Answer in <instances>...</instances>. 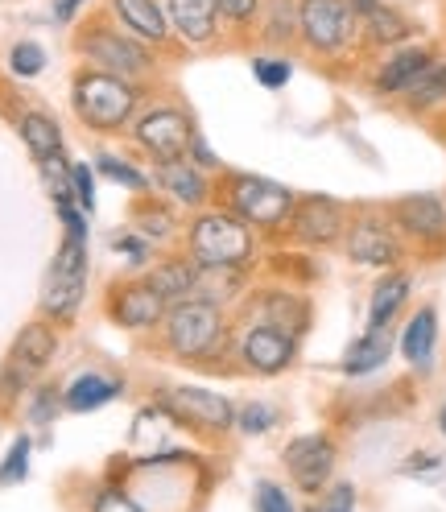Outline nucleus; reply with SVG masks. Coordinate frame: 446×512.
I'll return each mask as SVG.
<instances>
[{
    "label": "nucleus",
    "mask_w": 446,
    "mask_h": 512,
    "mask_svg": "<svg viewBox=\"0 0 446 512\" xmlns=\"http://www.w3.org/2000/svg\"><path fill=\"white\" fill-rule=\"evenodd\" d=\"M54 351H58L54 327L50 323H29V327H21V335L13 343V364L25 368V372H42L54 360Z\"/></svg>",
    "instance_id": "c85d7f7f"
},
{
    "label": "nucleus",
    "mask_w": 446,
    "mask_h": 512,
    "mask_svg": "<svg viewBox=\"0 0 446 512\" xmlns=\"http://www.w3.org/2000/svg\"><path fill=\"white\" fill-rule=\"evenodd\" d=\"M356 21H360V46L364 54H389L405 42L418 38V25L413 17L389 0H352Z\"/></svg>",
    "instance_id": "f8f14e48"
},
{
    "label": "nucleus",
    "mask_w": 446,
    "mask_h": 512,
    "mask_svg": "<svg viewBox=\"0 0 446 512\" xmlns=\"http://www.w3.org/2000/svg\"><path fill=\"white\" fill-rule=\"evenodd\" d=\"M157 409H166L170 418L178 422V430H199V434H228L236 426V405L223 397V393H211V389H162L153 393Z\"/></svg>",
    "instance_id": "1a4fd4ad"
},
{
    "label": "nucleus",
    "mask_w": 446,
    "mask_h": 512,
    "mask_svg": "<svg viewBox=\"0 0 446 512\" xmlns=\"http://www.w3.org/2000/svg\"><path fill=\"white\" fill-rule=\"evenodd\" d=\"M298 50L318 62L364 54L352 0H298Z\"/></svg>",
    "instance_id": "39448f33"
},
{
    "label": "nucleus",
    "mask_w": 446,
    "mask_h": 512,
    "mask_svg": "<svg viewBox=\"0 0 446 512\" xmlns=\"http://www.w3.org/2000/svg\"><path fill=\"white\" fill-rule=\"evenodd\" d=\"M248 71H252V79H257L265 91H281L285 83L294 79V58L281 54V50H257L248 58Z\"/></svg>",
    "instance_id": "473e14b6"
},
{
    "label": "nucleus",
    "mask_w": 446,
    "mask_h": 512,
    "mask_svg": "<svg viewBox=\"0 0 446 512\" xmlns=\"http://www.w3.org/2000/svg\"><path fill=\"white\" fill-rule=\"evenodd\" d=\"M219 5V21H223V34L232 38H257V21L265 0H215Z\"/></svg>",
    "instance_id": "2f4dec72"
},
{
    "label": "nucleus",
    "mask_w": 446,
    "mask_h": 512,
    "mask_svg": "<svg viewBox=\"0 0 446 512\" xmlns=\"http://www.w3.org/2000/svg\"><path fill=\"white\" fill-rule=\"evenodd\" d=\"M54 409H58V393H54V389H42V393L34 397V409H29V418H34V422H50Z\"/></svg>",
    "instance_id": "de8ad7c7"
},
{
    "label": "nucleus",
    "mask_w": 446,
    "mask_h": 512,
    "mask_svg": "<svg viewBox=\"0 0 446 512\" xmlns=\"http://www.w3.org/2000/svg\"><path fill=\"white\" fill-rule=\"evenodd\" d=\"M71 108L79 124L91 128V133H104V137L129 133V124L145 108V83L79 67L71 79Z\"/></svg>",
    "instance_id": "f03ea898"
},
{
    "label": "nucleus",
    "mask_w": 446,
    "mask_h": 512,
    "mask_svg": "<svg viewBox=\"0 0 446 512\" xmlns=\"http://www.w3.org/2000/svg\"><path fill=\"white\" fill-rule=\"evenodd\" d=\"M277 418L281 413L269 401H248V405L236 409V430L240 434H269L277 426Z\"/></svg>",
    "instance_id": "f704fd0d"
},
{
    "label": "nucleus",
    "mask_w": 446,
    "mask_h": 512,
    "mask_svg": "<svg viewBox=\"0 0 446 512\" xmlns=\"http://www.w3.org/2000/svg\"><path fill=\"white\" fill-rule=\"evenodd\" d=\"M252 323H269L302 339L310 327V302L294 290H261L252 294Z\"/></svg>",
    "instance_id": "412c9836"
},
{
    "label": "nucleus",
    "mask_w": 446,
    "mask_h": 512,
    "mask_svg": "<svg viewBox=\"0 0 446 512\" xmlns=\"http://www.w3.org/2000/svg\"><path fill=\"white\" fill-rule=\"evenodd\" d=\"M58 207V219L67 223V236H79V240H87V211L79 207V203H54Z\"/></svg>",
    "instance_id": "c03bdc74"
},
{
    "label": "nucleus",
    "mask_w": 446,
    "mask_h": 512,
    "mask_svg": "<svg viewBox=\"0 0 446 512\" xmlns=\"http://www.w3.org/2000/svg\"><path fill=\"white\" fill-rule=\"evenodd\" d=\"M409 298V273L389 269L372 285V298H368V327H393V318L401 314Z\"/></svg>",
    "instance_id": "cd10ccee"
},
{
    "label": "nucleus",
    "mask_w": 446,
    "mask_h": 512,
    "mask_svg": "<svg viewBox=\"0 0 446 512\" xmlns=\"http://www.w3.org/2000/svg\"><path fill=\"white\" fill-rule=\"evenodd\" d=\"M133 232L145 236L149 244H166V240L178 232V219H174V211H170L166 203L145 199V203H137V211H133Z\"/></svg>",
    "instance_id": "7c9ffc66"
},
{
    "label": "nucleus",
    "mask_w": 446,
    "mask_h": 512,
    "mask_svg": "<svg viewBox=\"0 0 446 512\" xmlns=\"http://www.w3.org/2000/svg\"><path fill=\"white\" fill-rule=\"evenodd\" d=\"M228 314L223 306L207 302V298H186V302H174L162 318V347L170 351L174 360H211L215 351L228 343Z\"/></svg>",
    "instance_id": "423d86ee"
},
{
    "label": "nucleus",
    "mask_w": 446,
    "mask_h": 512,
    "mask_svg": "<svg viewBox=\"0 0 446 512\" xmlns=\"http://www.w3.org/2000/svg\"><path fill=\"white\" fill-rule=\"evenodd\" d=\"M17 133H21L25 149L34 153V162H50V157L62 153V128L50 112H25L17 120Z\"/></svg>",
    "instance_id": "c756f323"
},
{
    "label": "nucleus",
    "mask_w": 446,
    "mask_h": 512,
    "mask_svg": "<svg viewBox=\"0 0 446 512\" xmlns=\"http://www.w3.org/2000/svg\"><path fill=\"white\" fill-rule=\"evenodd\" d=\"M71 46H75V58L83 62V67L133 79V83H149V79H157V71H162V50H153L141 38L124 34L104 9L79 25Z\"/></svg>",
    "instance_id": "f257e3e1"
},
{
    "label": "nucleus",
    "mask_w": 446,
    "mask_h": 512,
    "mask_svg": "<svg viewBox=\"0 0 446 512\" xmlns=\"http://www.w3.org/2000/svg\"><path fill=\"white\" fill-rule=\"evenodd\" d=\"M186 157H190V162H195L199 170H219L223 174V162H219V157H215V149L207 145V137L203 133H195V137H190V149H186Z\"/></svg>",
    "instance_id": "a19ab883"
},
{
    "label": "nucleus",
    "mask_w": 446,
    "mask_h": 512,
    "mask_svg": "<svg viewBox=\"0 0 446 512\" xmlns=\"http://www.w3.org/2000/svg\"><path fill=\"white\" fill-rule=\"evenodd\" d=\"M112 248H116V252H124V256H129L133 265H145V256H149V240H145V236H137L133 228L124 232V236H116V240H112Z\"/></svg>",
    "instance_id": "37998d69"
},
{
    "label": "nucleus",
    "mask_w": 446,
    "mask_h": 512,
    "mask_svg": "<svg viewBox=\"0 0 446 512\" xmlns=\"http://www.w3.org/2000/svg\"><path fill=\"white\" fill-rule=\"evenodd\" d=\"M166 310H170V302L157 294L145 277L116 281L108 290V314H112V323L124 327V331H157Z\"/></svg>",
    "instance_id": "2eb2a0df"
},
{
    "label": "nucleus",
    "mask_w": 446,
    "mask_h": 512,
    "mask_svg": "<svg viewBox=\"0 0 446 512\" xmlns=\"http://www.w3.org/2000/svg\"><path fill=\"white\" fill-rule=\"evenodd\" d=\"M145 281L170 306L174 302H186V298H195V290H199V261H190V256H166V261H157L145 273Z\"/></svg>",
    "instance_id": "4be33fe9"
},
{
    "label": "nucleus",
    "mask_w": 446,
    "mask_h": 512,
    "mask_svg": "<svg viewBox=\"0 0 446 512\" xmlns=\"http://www.w3.org/2000/svg\"><path fill=\"white\" fill-rule=\"evenodd\" d=\"M335 442L327 434H302L285 446V467H290L294 484L302 492H323L335 471Z\"/></svg>",
    "instance_id": "6ab92c4d"
},
{
    "label": "nucleus",
    "mask_w": 446,
    "mask_h": 512,
    "mask_svg": "<svg viewBox=\"0 0 446 512\" xmlns=\"http://www.w3.org/2000/svg\"><path fill=\"white\" fill-rule=\"evenodd\" d=\"M236 356L252 376H281L298 360V335L277 331L269 323H248L236 339Z\"/></svg>",
    "instance_id": "9b49d317"
},
{
    "label": "nucleus",
    "mask_w": 446,
    "mask_h": 512,
    "mask_svg": "<svg viewBox=\"0 0 446 512\" xmlns=\"http://www.w3.org/2000/svg\"><path fill=\"white\" fill-rule=\"evenodd\" d=\"M91 512H145L129 492H120V488H104L100 496H95Z\"/></svg>",
    "instance_id": "ea45409f"
},
{
    "label": "nucleus",
    "mask_w": 446,
    "mask_h": 512,
    "mask_svg": "<svg viewBox=\"0 0 446 512\" xmlns=\"http://www.w3.org/2000/svg\"><path fill=\"white\" fill-rule=\"evenodd\" d=\"M124 384L104 376V372H83L67 384V393H62V405H67L71 413H91V409H104L108 401L120 397Z\"/></svg>",
    "instance_id": "bb28decb"
},
{
    "label": "nucleus",
    "mask_w": 446,
    "mask_h": 512,
    "mask_svg": "<svg viewBox=\"0 0 446 512\" xmlns=\"http://www.w3.org/2000/svg\"><path fill=\"white\" fill-rule=\"evenodd\" d=\"M104 13L124 29V34L141 38L145 46L170 54L174 34H170V17L162 0H104Z\"/></svg>",
    "instance_id": "a211bd4d"
},
{
    "label": "nucleus",
    "mask_w": 446,
    "mask_h": 512,
    "mask_svg": "<svg viewBox=\"0 0 446 512\" xmlns=\"http://www.w3.org/2000/svg\"><path fill=\"white\" fill-rule=\"evenodd\" d=\"M352 508H356V488L352 484H335L314 512H352Z\"/></svg>",
    "instance_id": "79ce46f5"
},
{
    "label": "nucleus",
    "mask_w": 446,
    "mask_h": 512,
    "mask_svg": "<svg viewBox=\"0 0 446 512\" xmlns=\"http://www.w3.org/2000/svg\"><path fill=\"white\" fill-rule=\"evenodd\" d=\"M393 327H368L352 347H347V356H343V372L347 376H372L376 368H385L389 356H393Z\"/></svg>",
    "instance_id": "b1692460"
},
{
    "label": "nucleus",
    "mask_w": 446,
    "mask_h": 512,
    "mask_svg": "<svg viewBox=\"0 0 446 512\" xmlns=\"http://www.w3.org/2000/svg\"><path fill=\"white\" fill-rule=\"evenodd\" d=\"M186 256L203 269H248L257 256V228L228 207H203L186 228Z\"/></svg>",
    "instance_id": "7ed1b4c3"
},
{
    "label": "nucleus",
    "mask_w": 446,
    "mask_h": 512,
    "mask_svg": "<svg viewBox=\"0 0 446 512\" xmlns=\"http://www.w3.org/2000/svg\"><path fill=\"white\" fill-rule=\"evenodd\" d=\"M401 471H405V475H422V479H430V475H442V459H438V455H413Z\"/></svg>",
    "instance_id": "49530a36"
},
{
    "label": "nucleus",
    "mask_w": 446,
    "mask_h": 512,
    "mask_svg": "<svg viewBox=\"0 0 446 512\" xmlns=\"http://www.w3.org/2000/svg\"><path fill=\"white\" fill-rule=\"evenodd\" d=\"M25 471H29V438H17L5 467H0V484H17V479H25Z\"/></svg>",
    "instance_id": "4c0bfd02"
},
{
    "label": "nucleus",
    "mask_w": 446,
    "mask_h": 512,
    "mask_svg": "<svg viewBox=\"0 0 446 512\" xmlns=\"http://www.w3.org/2000/svg\"><path fill=\"white\" fill-rule=\"evenodd\" d=\"M215 199H219V207H228L232 215H240L248 223V228H257L265 236L290 228V215L298 207V195L290 186L261 178V174H236V170L219 174Z\"/></svg>",
    "instance_id": "20e7f679"
},
{
    "label": "nucleus",
    "mask_w": 446,
    "mask_h": 512,
    "mask_svg": "<svg viewBox=\"0 0 446 512\" xmlns=\"http://www.w3.org/2000/svg\"><path fill=\"white\" fill-rule=\"evenodd\" d=\"M343 252H347V261L352 265L393 269V265H401V256H405V240L393 228L389 215H356V219H347Z\"/></svg>",
    "instance_id": "9d476101"
},
{
    "label": "nucleus",
    "mask_w": 446,
    "mask_h": 512,
    "mask_svg": "<svg viewBox=\"0 0 446 512\" xmlns=\"http://www.w3.org/2000/svg\"><path fill=\"white\" fill-rule=\"evenodd\" d=\"M438 430H442V434H446V405H442V409H438Z\"/></svg>",
    "instance_id": "09e8293b"
},
{
    "label": "nucleus",
    "mask_w": 446,
    "mask_h": 512,
    "mask_svg": "<svg viewBox=\"0 0 446 512\" xmlns=\"http://www.w3.org/2000/svg\"><path fill=\"white\" fill-rule=\"evenodd\" d=\"M290 232L298 244L306 248H331V244H343V232H347V211L343 203L327 199V195H306L298 199L294 215H290Z\"/></svg>",
    "instance_id": "dca6fc26"
},
{
    "label": "nucleus",
    "mask_w": 446,
    "mask_h": 512,
    "mask_svg": "<svg viewBox=\"0 0 446 512\" xmlns=\"http://www.w3.org/2000/svg\"><path fill=\"white\" fill-rule=\"evenodd\" d=\"M91 5V0H54L50 5V17H54V25H71V21H79V13Z\"/></svg>",
    "instance_id": "a18cd8bd"
},
{
    "label": "nucleus",
    "mask_w": 446,
    "mask_h": 512,
    "mask_svg": "<svg viewBox=\"0 0 446 512\" xmlns=\"http://www.w3.org/2000/svg\"><path fill=\"white\" fill-rule=\"evenodd\" d=\"M9 71L17 75V79H38L42 71H46V50L38 46V42H17L13 50H9Z\"/></svg>",
    "instance_id": "c9c22d12"
},
{
    "label": "nucleus",
    "mask_w": 446,
    "mask_h": 512,
    "mask_svg": "<svg viewBox=\"0 0 446 512\" xmlns=\"http://www.w3.org/2000/svg\"><path fill=\"white\" fill-rule=\"evenodd\" d=\"M71 195L83 211H95V174L87 162H71Z\"/></svg>",
    "instance_id": "e433bc0d"
},
{
    "label": "nucleus",
    "mask_w": 446,
    "mask_h": 512,
    "mask_svg": "<svg viewBox=\"0 0 446 512\" xmlns=\"http://www.w3.org/2000/svg\"><path fill=\"white\" fill-rule=\"evenodd\" d=\"M257 512H294V500L285 496V488L261 479V484H257Z\"/></svg>",
    "instance_id": "58836bf2"
},
{
    "label": "nucleus",
    "mask_w": 446,
    "mask_h": 512,
    "mask_svg": "<svg viewBox=\"0 0 446 512\" xmlns=\"http://www.w3.org/2000/svg\"><path fill=\"white\" fill-rule=\"evenodd\" d=\"M385 215L393 219V228L401 232V240H413L422 248L446 244V203L438 195H405Z\"/></svg>",
    "instance_id": "f3484780"
},
{
    "label": "nucleus",
    "mask_w": 446,
    "mask_h": 512,
    "mask_svg": "<svg viewBox=\"0 0 446 512\" xmlns=\"http://www.w3.org/2000/svg\"><path fill=\"white\" fill-rule=\"evenodd\" d=\"M401 108H405L409 116H430V112L446 108V58H442V54L418 75V83H413V87L401 95Z\"/></svg>",
    "instance_id": "a878e982"
},
{
    "label": "nucleus",
    "mask_w": 446,
    "mask_h": 512,
    "mask_svg": "<svg viewBox=\"0 0 446 512\" xmlns=\"http://www.w3.org/2000/svg\"><path fill=\"white\" fill-rule=\"evenodd\" d=\"M199 128L190 120V112L174 100H153L137 112V120L129 124V141L149 157L153 166L162 162H174V157H186L190 149V137H195Z\"/></svg>",
    "instance_id": "0eeeda50"
},
{
    "label": "nucleus",
    "mask_w": 446,
    "mask_h": 512,
    "mask_svg": "<svg viewBox=\"0 0 446 512\" xmlns=\"http://www.w3.org/2000/svg\"><path fill=\"white\" fill-rule=\"evenodd\" d=\"M95 170H100L104 178L120 182V186H129L133 195H145V190L153 186V178L145 170H137L129 157H120V153H95Z\"/></svg>",
    "instance_id": "72a5a7b5"
},
{
    "label": "nucleus",
    "mask_w": 446,
    "mask_h": 512,
    "mask_svg": "<svg viewBox=\"0 0 446 512\" xmlns=\"http://www.w3.org/2000/svg\"><path fill=\"white\" fill-rule=\"evenodd\" d=\"M257 42L281 54L298 46V0H265L257 21Z\"/></svg>",
    "instance_id": "5701e85b"
},
{
    "label": "nucleus",
    "mask_w": 446,
    "mask_h": 512,
    "mask_svg": "<svg viewBox=\"0 0 446 512\" xmlns=\"http://www.w3.org/2000/svg\"><path fill=\"white\" fill-rule=\"evenodd\" d=\"M153 186L162 190L166 199H174L178 207L203 211L215 199V182L207 178V170H199L190 157H174V162H162L153 170Z\"/></svg>",
    "instance_id": "aec40b11"
},
{
    "label": "nucleus",
    "mask_w": 446,
    "mask_h": 512,
    "mask_svg": "<svg viewBox=\"0 0 446 512\" xmlns=\"http://www.w3.org/2000/svg\"><path fill=\"white\" fill-rule=\"evenodd\" d=\"M170 17V34L178 50H215L223 42V21L215 0H162Z\"/></svg>",
    "instance_id": "4468645a"
},
{
    "label": "nucleus",
    "mask_w": 446,
    "mask_h": 512,
    "mask_svg": "<svg viewBox=\"0 0 446 512\" xmlns=\"http://www.w3.org/2000/svg\"><path fill=\"white\" fill-rule=\"evenodd\" d=\"M438 58V50L430 42H405L389 54H380L372 62V71H368V87L376 95H385V100H401V95L418 83V75L430 67V62Z\"/></svg>",
    "instance_id": "ddd939ff"
},
{
    "label": "nucleus",
    "mask_w": 446,
    "mask_h": 512,
    "mask_svg": "<svg viewBox=\"0 0 446 512\" xmlns=\"http://www.w3.org/2000/svg\"><path fill=\"white\" fill-rule=\"evenodd\" d=\"M434 343H438V310H434V306L413 310L409 323H405V331H401V356H405L413 368H430Z\"/></svg>",
    "instance_id": "393cba45"
},
{
    "label": "nucleus",
    "mask_w": 446,
    "mask_h": 512,
    "mask_svg": "<svg viewBox=\"0 0 446 512\" xmlns=\"http://www.w3.org/2000/svg\"><path fill=\"white\" fill-rule=\"evenodd\" d=\"M87 298V244L79 236H67L58 244L50 273L42 281V314L50 323H71Z\"/></svg>",
    "instance_id": "6e6552de"
}]
</instances>
